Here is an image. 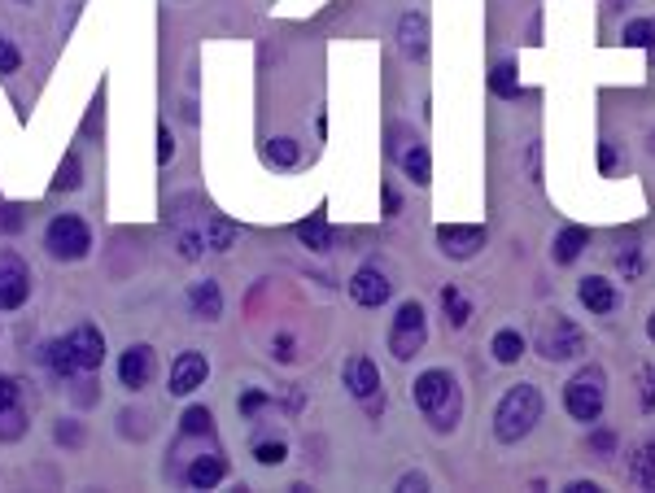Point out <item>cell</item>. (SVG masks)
I'll return each instance as SVG.
<instances>
[{
  "mask_svg": "<svg viewBox=\"0 0 655 493\" xmlns=\"http://www.w3.org/2000/svg\"><path fill=\"white\" fill-rule=\"evenodd\" d=\"M398 44H402V53H411V57H424L428 53V22H424V14H402V22H398Z\"/></svg>",
  "mask_w": 655,
  "mask_h": 493,
  "instance_id": "17",
  "label": "cell"
},
{
  "mask_svg": "<svg viewBox=\"0 0 655 493\" xmlns=\"http://www.w3.org/2000/svg\"><path fill=\"white\" fill-rule=\"evenodd\" d=\"M442 310H446L450 328H463V323L472 319V302L459 293V288H442Z\"/></svg>",
  "mask_w": 655,
  "mask_h": 493,
  "instance_id": "24",
  "label": "cell"
},
{
  "mask_svg": "<svg viewBox=\"0 0 655 493\" xmlns=\"http://www.w3.org/2000/svg\"><path fill=\"white\" fill-rule=\"evenodd\" d=\"M398 162H402V171L411 175V184H420V188H424L428 179H433V162H428V149H424V144L415 140V136H411L407 149L398 153Z\"/></svg>",
  "mask_w": 655,
  "mask_h": 493,
  "instance_id": "19",
  "label": "cell"
},
{
  "mask_svg": "<svg viewBox=\"0 0 655 493\" xmlns=\"http://www.w3.org/2000/svg\"><path fill=\"white\" fill-rule=\"evenodd\" d=\"M586 245H590L586 227H564V232L555 236V245H551V258L559 262V267H568V262L581 258V249H586Z\"/></svg>",
  "mask_w": 655,
  "mask_h": 493,
  "instance_id": "18",
  "label": "cell"
},
{
  "mask_svg": "<svg viewBox=\"0 0 655 493\" xmlns=\"http://www.w3.org/2000/svg\"><path fill=\"white\" fill-rule=\"evenodd\" d=\"M83 184V166H79V153H66L62 166L53 175V192H75Z\"/></svg>",
  "mask_w": 655,
  "mask_h": 493,
  "instance_id": "25",
  "label": "cell"
},
{
  "mask_svg": "<svg viewBox=\"0 0 655 493\" xmlns=\"http://www.w3.org/2000/svg\"><path fill=\"white\" fill-rule=\"evenodd\" d=\"M437 245H442V254L446 258H476L485 249V227H463V223H446V227H437Z\"/></svg>",
  "mask_w": 655,
  "mask_h": 493,
  "instance_id": "10",
  "label": "cell"
},
{
  "mask_svg": "<svg viewBox=\"0 0 655 493\" xmlns=\"http://www.w3.org/2000/svg\"><path fill=\"white\" fill-rule=\"evenodd\" d=\"M490 88L498 92V96H520V75H516V66L511 62H503V66H494V75H490Z\"/></svg>",
  "mask_w": 655,
  "mask_h": 493,
  "instance_id": "28",
  "label": "cell"
},
{
  "mask_svg": "<svg viewBox=\"0 0 655 493\" xmlns=\"http://www.w3.org/2000/svg\"><path fill=\"white\" fill-rule=\"evenodd\" d=\"M206 376H210L206 354H180L171 363V393L175 398H188V393H197L201 384H206Z\"/></svg>",
  "mask_w": 655,
  "mask_h": 493,
  "instance_id": "13",
  "label": "cell"
},
{
  "mask_svg": "<svg viewBox=\"0 0 655 493\" xmlns=\"http://www.w3.org/2000/svg\"><path fill=\"white\" fill-rule=\"evenodd\" d=\"M27 428H31V419H27V406L22 402H0V441H22L27 437Z\"/></svg>",
  "mask_w": 655,
  "mask_h": 493,
  "instance_id": "20",
  "label": "cell"
},
{
  "mask_svg": "<svg viewBox=\"0 0 655 493\" xmlns=\"http://www.w3.org/2000/svg\"><path fill=\"white\" fill-rule=\"evenodd\" d=\"M398 206H402V201H398V192L385 188V214H398Z\"/></svg>",
  "mask_w": 655,
  "mask_h": 493,
  "instance_id": "43",
  "label": "cell"
},
{
  "mask_svg": "<svg viewBox=\"0 0 655 493\" xmlns=\"http://www.w3.org/2000/svg\"><path fill=\"white\" fill-rule=\"evenodd\" d=\"M206 240H210L214 254H223V249H232V245H236V227H232V223H223V219H210Z\"/></svg>",
  "mask_w": 655,
  "mask_h": 493,
  "instance_id": "30",
  "label": "cell"
},
{
  "mask_svg": "<svg viewBox=\"0 0 655 493\" xmlns=\"http://www.w3.org/2000/svg\"><path fill=\"white\" fill-rule=\"evenodd\" d=\"M44 249H49V258H57V262L88 258V249H92L88 223H83L79 214H57V219L44 227Z\"/></svg>",
  "mask_w": 655,
  "mask_h": 493,
  "instance_id": "5",
  "label": "cell"
},
{
  "mask_svg": "<svg viewBox=\"0 0 655 493\" xmlns=\"http://www.w3.org/2000/svg\"><path fill=\"white\" fill-rule=\"evenodd\" d=\"M175 476H180L188 489H214L223 476H228V459L219 454V446H210L206 454H193Z\"/></svg>",
  "mask_w": 655,
  "mask_h": 493,
  "instance_id": "9",
  "label": "cell"
},
{
  "mask_svg": "<svg viewBox=\"0 0 655 493\" xmlns=\"http://www.w3.org/2000/svg\"><path fill=\"white\" fill-rule=\"evenodd\" d=\"M415 406L428 415V424L437 432H450L459 424V411H463V393H459L455 376H450L446 367L420 371V380H415Z\"/></svg>",
  "mask_w": 655,
  "mask_h": 493,
  "instance_id": "2",
  "label": "cell"
},
{
  "mask_svg": "<svg viewBox=\"0 0 655 493\" xmlns=\"http://www.w3.org/2000/svg\"><path fill=\"white\" fill-rule=\"evenodd\" d=\"M254 459L262 467H280L284 459H289V446H284V437H271V441H258L254 446Z\"/></svg>",
  "mask_w": 655,
  "mask_h": 493,
  "instance_id": "29",
  "label": "cell"
},
{
  "mask_svg": "<svg viewBox=\"0 0 655 493\" xmlns=\"http://www.w3.org/2000/svg\"><path fill=\"white\" fill-rule=\"evenodd\" d=\"M490 350H494L498 363H520V354H524V336H520L516 328H503V332H494Z\"/></svg>",
  "mask_w": 655,
  "mask_h": 493,
  "instance_id": "23",
  "label": "cell"
},
{
  "mask_svg": "<svg viewBox=\"0 0 655 493\" xmlns=\"http://www.w3.org/2000/svg\"><path fill=\"white\" fill-rule=\"evenodd\" d=\"M586 350V332L577 328V323H568L564 315H551L542 323L538 332V354L546 363H568V358H577Z\"/></svg>",
  "mask_w": 655,
  "mask_h": 493,
  "instance_id": "7",
  "label": "cell"
},
{
  "mask_svg": "<svg viewBox=\"0 0 655 493\" xmlns=\"http://www.w3.org/2000/svg\"><path fill=\"white\" fill-rule=\"evenodd\" d=\"M22 5H27V0H22Z\"/></svg>",
  "mask_w": 655,
  "mask_h": 493,
  "instance_id": "45",
  "label": "cell"
},
{
  "mask_svg": "<svg viewBox=\"0 0 655 493\" xmlns=\"http://www.w3.org/2000/svg\"><path fill=\"white\" fill-rule=\"evenodd\" d=\"M424 485H428V480H424L420 472H411V476H402V480H398V489H407V493H411V489H424Z\"/></svg>",
  "mask_w": 655,
  "mask_h": 493,
  "instance_id": "42",
  "label": "cell"
},
{
  "mask_svg": "<svg viewBox=\"0 0 655 493\" xmlns=\"http://www.w3.org/2000/svg\"><path fill=\"white\" fill-rule=\"evenodd\" d=\"M297 240H302L306 249H315V254H324V249L332 245V232H328V223H324V210H319L311 223H297Z\"/></svg>",
  "mask_w": 655,
  "mask_h": 493,
  "instance_id": "22",
  "label": "cell"
},
{
  "mask_svg": "<svg viewBox=\"0 0 655 493\" xmlns=\"http://www.w3.org/2000/svg\"><path fill=\"white\" fill-rule=\"evenodd\" d=\"M149 380H153V350L149 345H131V350H123V358H118V384H123L127 393H140Z\"/></svg>",
  "mask_w": 655,
  "mask_h": 493,
  "instance_id": "12",
  "label": "cell"
},
{
  "mask_svg": "<svg viewBox=\"0 0 655 493\" xmlns=\"http://www.w3.org/2000/svg\"><path fill=\"white\" fill-rule=\"evenodd\" d=\"M629 480H634L638 489H655V441H642L634 450V459H629Z\"/></svg>",
  "mask_w": 655,
  "mask_h": 493,
  "instance_id": "21",
  "label": "cell"
},
{
  "mask_svg": "<svg viewBox=\"0 0 655 493\" xmlns=\"http://www.w3.org/2000/svg\"><path fill=\"white\" fill-rule=\"evenodd\" d=\"M210 249V240H206V232H180V258H201Z\"/></svg>",
  "mask_w": 655,
  "mask_h": 493,
  "instance_id": "32",
  "label": "cell"
},
{
  "mask_svg": "<svg viewBox=\"0 0 655 493\" xmlns=\"http://www.w3.org/2000/svg\"><path fill=\"white\" fill-rule=\"evenodd\" d=\"M625 44L629 48H655V22H629V27H625Z\"/></svg>",
  "mask_w": 655,
  "mask_h": 493,
  "instance_id": "31",
  "label": "cell"
},
{
  "mask_svg": "<svg viewBox=\"0 0 655 493\" xmlns=\"http://www.w3.org/2000/svg\"><path fill=\"white\" fill-rule=\"evenodd\" d=\"M647 336H651V341H655V310H651V319H647Z\"/></svg>",
  "mask_w": 655,
  "mask_h": 493,
  "instance_id": "44",
  "label": "cell"
},
{
  "mask_svg": "<svg viewBox=\"0 0 655 493\" xmlns=\"http://www.w3.org/2000/svg\"><path fill=\"white\" fill-rule=\"evenodd\" d=\"M18 66H22V53H18V48L9 44V40H5V35H0V75H14Z\"/></svg>",
  "mask_w": 655,
  "mask_h": 493,
  "instance_id": "33",
  "label": "cell"
},
{
  "mask_svg": "<svg viewBox=\"0 0 655 493\" xmlns=\"http://www.w3.org/2000/svg\"><path fill=\"white\" fill-rule=\"evenodd\" d=\"M345 389H350V393H354V398H359V402L376 398V393H380V367L372 363V358L354 354L350 363H345Z\"/></svg>",
  "mask_w": 655,
  "mask_h": 493,
  "instance_id": "15",
  "label": "cell"
},
{
  "mask_svg": "<svg viewBox=\"0 0 655 493\" xmlns=\"http://www.w3.org/2000/svg\"><path fill=\"white\" fill-rule=\"evenodd\" d=\"M599 166H603V175H612V171H616V149H612V144H603V153H599Z\"/></svg>",
  "mask_w": 655,
  "mask_h": 493,
  "instance_id": "40",
  "label": "cell"
},
{
  "mask_svg": "<svg viewBox=\"0 0 655 493\" xmlns=\"http://www.w3.org/2000/svg\"><path fill=\"white\" fill-rule=\"evenodd\" d=\"M276 358L280 363H293V336H276Z\"/></svg>",
  "mask_w": 655,
  "mask_h": 493,
  "instance_id": "39",
  "label": "cell"
},
{
  "mask_svg": "<svg viewBox=\"0 0 655 493\" xmlns=\"http://www.w3.org/2000/svg\"><path fill=\"white\" fill-rule=\"evenodd\" d=\"M57 441L70 446V450H79L83 446V428L75 424V419H62V424H57Z\"/></svg>",
  "mask_w": 655,
  "mask_h": 493,
  "instance_id": "34",
  "label": "cell"
},
{
  "mask_svg": "<svg viewBox=\"0 0 655 493\" xmlns=\"http://www.w3.org/2000/svg\"><path fill=\"white\" fill-rule=\"evenodd\" d=\"M389 293H393V280L380 267H359L354 271V280H350V297L359 306L367 310H376V306H385L389 302Z\"/></svg>",
  "mask_w": 655,
  "mask_h": 493,
  "instance_id": "11",
  "label": "cell"
},
{
  "mask_svg": "<svg viewBox=\"0 0 655 493\" xmlns=\"http://www.w3.org/2000/svg\"><path fill=\"white\" fill-rule=\"evenodd\" d=\"M262 402H267V393H245V398H241V411H245V415H254Z\"/></svg>",
  "mask_w": 655,
  "mask_h": 493,
  "instance_id": "41",
  "label": "cell"
},
{
  "mask_svg": "<svg viewBox=\"0 0 655 493\" xmlns=\"http://www.w3.org/2000/svg\"><path fill=\"white\" fill-rule=\"evenodd\" d=\"M171 158H175V136H171V131L162 127V131H158V162L166 166V162H171Z\"/></svg>",
  "mask_w": 655,
  "mask_h": 493,
  "instance_id": "38",
  "label": "cell"
},
{
  "mask_svg": "<svg viewBox=\"0 0 655 493\" xmlns=\"http://www.w3.org/2000/svg\"><path fill=\"white\" fill-rule=\"evenodd\" d=\"M27 297H31V267L14 249H0V315L27 306Z\"/></svg>",
  "mask_w": 655,
  "mask_h": 493,
  "instance_id": "8",
  "label": "cell"
},
{
  "mask_svg": "<svg viewBox=\"0 0 655 493\" xmlns=\"http://www.w3.org/2000/svg\"><path fill=\"white\" fill-rule=\"evenodd\" d=\"M590 446H594V454H599V459H612V454H616V432L599 428V432L590 437Z\"/></svg>",
  "mask_w": 655,
  "mask_h": 493,
  "instance_id": "35",
  "label": "cell"
},
{
  "mask_svg": "<svg viewBox=\"0 0 655 493\" xmlns=\"http://www.w3.org/2000/svg\"><path fill=\"white\" fill-rule=\"evenodd\" d=\"M603 393H607V376L603 367H581L573 380L564 384V411L577 419V424H594L603 415Z\"/></svg>",
  "mask_w": 655,
  "mask_h": 493,
  "instance_id": "4",
  "label": "cell"
},
{
  "mask_svg": "<svg viewBox=\"0 0 655 493\" xmlns=\"http://www.w3.org/2000/svg\"><path fill=\"white\" fill-rule=\"evenodd\" d=\"M44 363L57 380H75V376H92L105 363V332L92 323H79L75 332H66L62 341L44 345Z\"/></svg>",
  "mask_w": 655,
  "mask_h": 493,
  "instance_id": "1",
  "label": "cell"
},
{
  "mask_svg": "<svg viewBox=\"0 0 655 493\" xmlns=\"http://www.w3.org/2000/svg\"><path fill=\"white\" fill-rule=\"evenodd\" d=\"M538 419H542V393L533 384H516V389L503 393V402L494 411V437L503 446H516V441H524L538 428Z\"/></svg>",
  "mask_w": 655,
  "mask_h": 493,
  "instance_id": "3",
  "label": "cell"
},
{
  "mask_svg": "<svg viewBox=\"0 0 655 493\" xmlns=\"http://www.w3.org/2000/svg\"><path fill=\"white\" fill-rule=\"evenodd\" d=\"M616 262H621V271L629 275V280H634V275L642 271V262H638V249H634V245H629L625 254H616Z\"/></svg>",
  "mask_w": 655,
  "mask_h": 493,
  "instance_id": "37",
  "label": "cell"
},
{
  "mask_svg": "<svg viewBox=\"0 0 655 493\" xmlns=\"http://www.w3.org/2000/svg\"><path fill=\"white\" fill-rule=\"evenodd\" d=\"M188 306H193V315H197V319L214 323V319L223 315V297H219V284H214V280H197L193 288H188Z\"/></svg>",
  "mask_w": 655,
  "mask_h": 493,
  "instance_id": "16",
  "label": "cell"
},
{
  "mask_svg": "<svg viewBox=\"0 0 655 493\" xmlns=\"http://www.w3.org/2000/svg\"><path fill=\"white\" fill-rule=\"evenodd\" d=\"M297 158H302V149H297L293 136H276L267 144V162L271 166H297Z\"/></svg>",
  "mask_w": 655,
  "mask_h": 493,
  "instance_id": "27",
  "label": "cell"
},
{
  "mask_svg": "<svg viewBox=\"0 0 655 493\" xmlns=\"http://www.w3.org/2000/svg\"><path fill=\"white\" fill-rule=\"evenodd\" d=\"M180 432L184 437H214V415L206 411V406H188Z\"/></svg>",
  "mask_w": 655,
  "mask_h": 493,
  "instance_id": "26",
  "label": "cell"
},
{
  "mask_svg": "<svg viewBox=\"0 0 655 493\" xmlns=\"http://www.w3.org/2000/svg\"><path fill=\"white\" fill-rule=\"evenodd\" d=\"M428 341V319H424V306L420 302H402L398 315H393V328H389V350L398 363H407L424 350Z\"/></svg>",
  "mask_w": 655,
  "mask_h": 493,
  "instance_id": "6",
  "label": "cell"
},
{
  "mask_svg": "<svg viewBox=\"0 0 655 493\" xmlns=\"http://www.w3.org/2000/svg\"><path fill=\"white\" fill-rule=\"evenodd\" d=\"M577 297L590 315H612V310L621 306V293H616L612 280H603V275H586V280L577 284Z\"/></svg>",
  "mask_w": 655,
  "mask_h": 493,
  "instance_id": "14",
  "label": "cell"
},
{
  "mask_svg": "<svg viewBox=\"0 0 655 493\" xmlns=\"http://www.w3.org/2000/svg\"><path fill=\"white\" fill-rule=\"evenodd\" d=\"M642 415H655V367L642 371Z\"/></svg>",
  "mask_w": 655,
  "mask_h": 493,
  "instance_id": "36",
  "label": "cell"
}]
</instances>
